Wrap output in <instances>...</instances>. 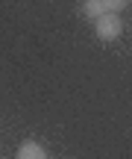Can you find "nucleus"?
<instances>
[{
    "label": "nucleus",
    "instance_id": "1",
    "mask_svg": "<svg viewBox=\"0 0 132 159\" xmlns=\"http://www.w3.org/2000/svg\"><path fill=\"white\" fill-rule=\"evenodd\" d=\"M94 33H97L100 41H115L117 35L123 33V21L117 15H112V12H106V15H100L97 21H94Z\"/></svg>",
    "mask_w": 132,
    "mask_h": 159
},
{
    "label": "nucleus",
    "instance_id": "2",
    "mask_svg": "<svg viewBox=\"0 0 132 159\" xmlns=\"http://www.w3.org/2000/svg\"><path fill=\"white\" fill-rule=\"evenodd\" d=\"M15 159H47V150L41 148L38 142H32V139H27V142H23L21 148H18Z\"/></svg>",
    "mask_w": 132,
    "mask_h": 159
},
{
    "label": "nucleus",
    "instance_id": "3",
    "mask_svg": "<svg viewBox=\"0 0 132 159\" xmlns=\"http://www.w3.org/2000/svg\"><path fill=\"white\" fill-rule=\"evenodd\" d=\"M82 12H85V18L97 21L100 15H106V9H103V0H82Z\"/></svg>",
    "mask_w": 132,
    "mask_h": 159
},
{
    "label": "nucleus",
    "instance_id": "4",
    "mask_svg": "<svg viewBox=\"0 0 132 159\" xmlns=\"http://www.w3.org/2000/svg\"><path fill=\"white\" fill-rule=\"evenodd\" d=\"M132 3V0H103V9L112 12V15H117L121 9H126V6Z\"/></svg>",
    "mask_w": 132,
    "mask_h": 159
}]
</instances>
